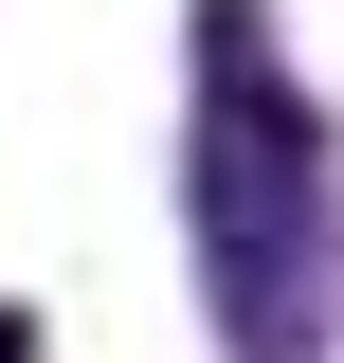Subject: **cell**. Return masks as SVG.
Masks as SVG:
<instances>
[{
  "label": "cell",
  "instance_id": "obj_1",
  "mask_svg": "<svg viewBox=\"0 0 344 363\" xmlns=\"http://www.w3.org/2000/svg\"><path fill=\"white\" fill-rule=\"evenodd\" d=\"M200 272L236 363H308L326 327V128L272 73L254 0H200Z\"/></svg>",
  "mask_w": 344,
  "mask_h": 363
},
{
  "label": "cell",
  "instance_id": "obj_2",
  "mask_svg": "<svg viewBox=\"0 0 344 363\" xmlns=\"http://www.w3.org/2000/svg\"><path fill=\"white\" fill-rule=\"evenodd\" d=\"M0 363H37V327H18V309H0Z\"/></svg>",
  "mask_w": 344,
  "mask_h": 363
}]
</instances>
